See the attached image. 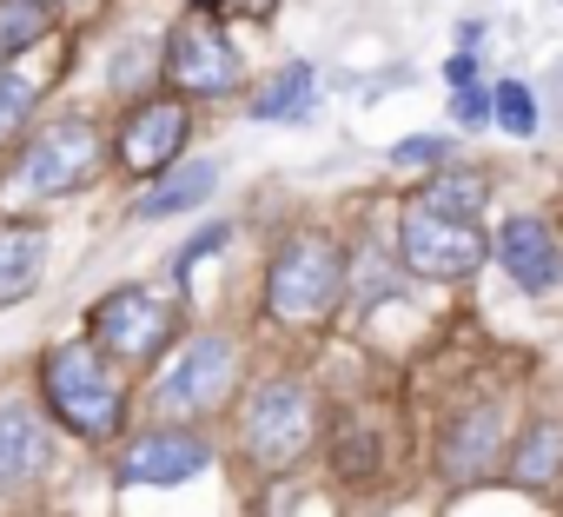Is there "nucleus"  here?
Listing matches in <instances>:
<instances>
[{"mask_svg": "<svg viewBox=\"0 0 563 517\" xmlns=\"http://www.w3.org/2000/svg\"><path fill=\"white\" fill-rule=\"evenodd\" d=\"M225 239H232V226H206V232H199V239H192V245H179V258H173V273H179V279H186V273H192V266H199V258H206V252H219V245H225Z\"/></svg>", "mask_w": 563, "mask_h": 517, "instance_id": "nucleus-23", "label": "nucleus"}, {"mask_svg": "<svg viewBox=\"0 0 563 517\" xmlns=\"http://www.w3.org/2000/svg\"><path fill=\"white\" fill-rule=\"evenodd\" d=\"M517 484H550L563 471V425H537L523 444H517Z\"/></svg>", "mask_w": 563, "mask_h": 517, "instance_id": "nucleus-17", "label": "nucleus"}, {"mask_svg": "<svg viewBox=\"0 0 563 517\" xmlns=\"http://www.w3.org/2000/svg\"><path fill=\"white\" fill-rule=\"evenodd\" d=\"M87 332H93V352H113V359H126V365H146L153 352L173 345L179 312H173L166 299L126 286V293H107V299L87 312Z\"/></svg>", "mask_w": 563, "mask_h": 517, "instance_id": "nucleus-5", "label": "nucleus"}, {"mask_svg": "<svg viewBox=\"0 0 563 517\" xmlns=\"http://www.w3.org/2000/svg\"><path fill=\"white\" fill-rule=\"evenodd\" d=\"M54 14H47V0H0V67L21 61L34 41H47Z\"/></svg>", "mask_w": 563, "mask_h": 517, "instance_id": "nucleus-16", "label": "nucleus"}, {"mask_svg": "<svg viewBox=\"0 0 563 517\" xmlns=\"http://www.w3.org/2000/svg\"><path fill=\"white\" fill-rule=\"evenodd\" d=\"M41 392H47V405L60 411L67 431H80V438H113V431H120L126 392L113 385L107 359H100L87 339H67V345H54V352L41 359Z\"/></svg>", "mask_w": 563, "mask_h": 517, "instance_id": "nucleus-2", "label": "nucleus"}, {"mask_svg": "<svg viewBox=\"0 0 563 517\" xmlns=\"http://www.w3.org/2000/svg\"><path fill=\"white\" fill-rule=\"evenodd\" d=\"M225 385H232V339L225 332H199V339H186V352L159 372V405L166 411H212L219 398H225Z\"/></svg>", "mask_w": 563, "mask_h": 517, "instance_id": "nucleus-8", "label": "nucleus"}, {"mask_svg": "<svg viewBox=\"0 0 563 517\" xmlns=\"http://www.w3.org/2000/svg\"><path fill=\"white\" fill-rule=\"evenodd\" d=\"M345 293V258L332 239H292V245H278L272 258V273H265V312L278 326H319Z\"/></svg>", "mask_w": 563, "mask_h": 517, "instance_id": "nucleus-3", "label": "nucleus"}, {"mask_svg": "<svg viewBox=\"0 0 563 517\" xmlns=\"http://www.w3.org/2000/svg\"><path fill=\"white\" fill-rule=\"evenodd\" d=\"M206 464H212L206 438H192V431H146V438L126 444L120 477H126V484H186V477H199Z\"/></svg>", "mask_w": 563, "mask_h": 517, "instance_id": "nucleus-10", "label": "nucleus"}, {"mask_svg": "<svg viewBox=\"0 0 563 517\" xmlns=\"http://www.w3.org/2000/svg\"><path fill=\"white\" fill-rule=\"evenodd\" d=\"M418 206L451 212V219H477V206H484V179H477V173H438V179L424 186Z\"/></svg>", "mask_w": 563, "mask_h": 517, "instance_id": "nucleus-19", "label": "nucleus"}, {"mask_svg": "<svg viewBox=\"0 0 563 517\" xmlns=\"http://www.w3.org/2000/svg\"><path fill=\"white\" fill-rule=\"evenodd\" d=\"M186 133H192V120H186L179 100H140V107L126 113V127H120V160H126V173H140V179L166 173V166L179 160Z\"/></svg>", "mask_w": 563, "mask_h": 517, "instance_id": "nucleus-9", "label": "nucleus"}, {"mask_svg": "<svg viewBox=\"0 0 563 517\" xmlns=\"http://www.w3.org/2000/svg\"><path fill=\"white\" fill-rule=\"evenodd\" d=\"M398 252L418 279H471L484 266V232L477 219H451V212H431V206H405V226H398Z\"/></svg>", "mask_w": 563, "mask_h": 517, "instance_id": "nucleus-4", "label": "nucleus"}, {"mask_svg": "<svg viewBox=\"0 0 563 517\" xmlns=\"http://www.w3.org/2000/svg\"><path fill=\"white\" fill-rule=\"evenodd\" d=\"M444 153H451V140H438V133H418V140H398V146H391L398 166H431V160H444Z\"/></svg>", "mask_w": 563, "mask_h": 517, "instance_id": "nucleus-22", "label": "nucleus"}, {"mask_svg": "<svg viewBox=\"0 0 563 517\" xmlns=\"http://www.w3.org/2000/svg\"><path fill=\"white\" fill-rule=\"evenodd\" d=\"M192 8H219V0H192Z\"/></svg>", "mask_w": 563, "mask_h": 517, "instance_id": "nucleus-26", "label": "nucleus"}, {"mask_svg": "<svg viewBox=\"0 0 563 517\" xmlns=\"http://www.w3.org/2000/svg\"><path fill=\"white\" fill-rule=\"evenodd\" d=\"M41 266H47V232L41 226H8L0 232V306H14L41 286Z\"/></svg>", "mask_w": 563, "mask_h": 517, "instance_id": "nucleus-13", "label": "nucleus"}, {"mask_svg": "<svg viewBox=\"0 0 563 517\" xmlns=\"http://www.w3.org/2000/svg\"><path fill=\"white\" fill-rule=\"evenodd\" d=\"M306 444H312V398H306V385H292V378L258 385L252 405H245V451L265 471H278V464H292Z\"/></svg>", "mask_w": 563, "mask_h": 517, "instance_id": "nucleus-6", "label": "nucleus"}, {"mask_svg": "<svg viewBox=\"0 0 563 517\" xmlns=\"http://www.w3.org/2000/svg\"><path fill=\"white\" fill-rule=\"evenodd\" d=\"M54 438L41 425V411L27 398H0V491H21L47 471Z\"/></svg>", "mask_w": 563, "mask_h": 517, "instance_id": "nucleus-11", "label": "nucleus"}, {"mask_svg": "<svg viewBox=\"0 0 563 517\" xmlns=\"http://www.w3.org/2000/svg\"><path fill=\"white\" fill-rule=\"evenodd\" d=\"M497 258H504V273L523 286V293H550L556 279H563V252H556V239H550V226L543 219H510L504 232H497Z\"/></svg>", "mask_w": 563, "mask_h": 517, "instance_id": "nucleus-12", "label": "nucleus"}, {"mask_svg": "<svg viewBox=\"0 0 563 517\" xmlns=\"http://www.w3.org/2000/svg\"><path fill=\"white\" fill-rule=\"evenodd\" d=\"M490 431H497V411H477V418H464V425H457V444L444 451L451 477H477V471L490 464V444H497Z\"/></svg>", "mask_w": 563, "mask_h": 517, "instance_id": "nucleus-18", "label": "nucleus"}, {"mask_svg": "<svg viewBox=\"0 0 563 517\" xmlns=\"http://www.w3.org/2000/svg\"><path fill=\"white\" fill-rule=\"evenodd\" d=\"M451 113H457V127H464V133H477V127H490V94H484V87H464Z\"/></svg>", "mask_w": 563, "mask_h": 517, "instance_id": "nucleus-24", "label": "nucleus"}, {"mask_svg": "<svg viewBox=\"0 0 563 517\" xmlns=\"http://www.w3.org/2000/svg\"><path fill=\"white\" fill-rule=\"evenodd\" d=\"M93 166H100V133H93V120L67 113V120L41 127V133L27 140V153L14 160V173L0 179V206L21 212V206L60 199V193H74V186H87Z\"/></svg>", "mask_w": 563, "mask_h": 517, "instance_id": "nucleus-1", "label": "nucleus"}, {"mask_svg": "<svg viewBox=\"0 0 563 517\" xmlns=\"http://www.w3.org/2000/svg\"><path fill=\"white\" fill-rule=\"evenodd\" d=\"M212 186H219V166H212V160H192V166L166 173L159 186H146V193L133 199V212H140V219H166V212H186V206L212 199Z\"/></svg>", "mask_w": 563, "mask_h": 517, "instance_id": "nucleus-14", "label": "nucleus"}, {"mask_svg": "<svg viewBox=\"0 0 563 517\" xmlns=\"http://www.w3.org/2000/svg\"><path fill=\"white\" fill-rule=\"evenodd\" d=\"M34 100H41V80L27 67H0V140H14L27 127Z\"/></svg>", "mask_w": 563, "mask_h": 517, "instance_id": "nucleus-20", "label": "nucleus"}, {"mask_svg": "<svg viewBox=\"0 0 563 517\" xmlns=\"http://www.w3.org/2000/svg\"><path fill=\"white\" fill-rule=\"evenodd\" d=\"M490 120H497L504 133L530 140V133H537V100H530V87H523V80H504V87L490 94Z\"/></svg>", "mask_w": 563, "mask_h": 517, "instance_id": "nucleus-21", "label": "nucleus"}, {"mask_svg": "<svg viewBox=\"0 0 563 517\" xmlns=\"http://www.w3.org/2000/svg\"><path fill=\"white\" fill-rule=\"evenodd\" d=\"M444 74H451V87L464 94V87L477 80V61H471V54H451V61H444Z\"/></svg>", "mask_w": 563, "mask_h": 517, "instance_id": "nucleus-25", "label": "nucleus"}, {"mask_svg": "<svg viewBox=\"0 0 563 517\" xmlns=\"http://www.w3.org/2000/svg\"><path fill=\"white\" fill-rule=\"evenodd\" d=\"M312 94H319V74L306 67V61H292V67H278L265 87H258V100H252V120H306L312 113Z\"/></svg>", "mask_w": 563, "mask_h": 517, "instance_id": "nucleus-15", "label": "nucleus"}, {"mask_svg": "<svg viewBox=\"0 0 563 517\" xmlns=\"http://www.w3.org/2000/svg\"><path fill=\"white\" fill-rule=\"evenodd\" d=\"M166 80L179 94H232L239 87V47L212 21H179L166 34Z\"/></svg>", "mask_w": 563, "mask_h": 517, "instance_id": "nucleus-7", "label": "nucleus"}]
</instances>
